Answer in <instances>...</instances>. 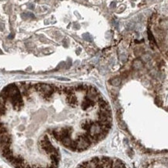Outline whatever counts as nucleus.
I'll use <instances>...</instances> for the list:
<instances>
[{"instance_id": "nucleus-1", "label": "nucleus", "mask_w": 168, "mask_h": 168, "mask_svg": "<svg viewBox=\"0 0 168 168\" xmlns=\"http://www.w3.org/2000/svg\"><path fill=\"white\" fill-rule=\"evenodd\" d=\"M57 86L20 82L0 93V155L14 168H57L60 154L54 142L83 151L106 136L109 107L83 114L58 112Z\"/></svg>"}, {"instance_id": "nucleus-2", "label": "nucleus", "mask_w": 168, "mask_h": 168, "mask_svg": "<svg viewBox=\"0 0 168 168\" xmlns=\"http://www.w3.org/2000/svg\"><path fill=\"white\" fill-rule=\"evenodd\" d=\"M77 168H126L121 161L109 157H95L81 163Z\"/></svg>"}, {"instance_id": "nucleus-3", "label": "nucleus", "mask_w": 168, "mask_h": 168, "mask_svg": "<svg viewBox=\"0 0 168 168\" xmlns=\"http://www.w3.org/2000/svg\"><path fill=\"white\" fill-rule=\"evenodd\" d=\"M160 25L162 30H168V19H163L160 20Z\"/></svg>"}, {"instance_id": "nucleus-4", "label": "nucleus", "mask_w": 168, "mask_h": 168, "mask_svg": "<svg viewBox=\"0 0 168 168\" xmlns=\"http://www.w3.org/2000/svg\"><path fill=\"white\" fill-rule=\"evenodd\" d=\"M148 37L149 41L151 42V43H153V44L155 43V38H154L153 35V34H152V32L150 31V30H148Z\"/></svg>"}, {"instance_id": "nucleus-5", "label": "nucleus", "mask_w": 168, "mask_h": 168, "mask_svg": "<svg viewBox=\"0 0 168 168\" xmlns=\"http://www.w3.org/2000/svg\"><path fill=\"white\" fill-rule=\"evenodd\" d=\"M29 7L30 8V9H31V10H33V9H34V6H33V5H31V6H30Z\"/></svg>"}]
</instances>
